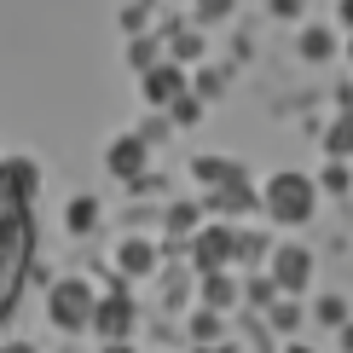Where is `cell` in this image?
I'll list each match as a JSON object with an SVG mask.
<instances>
[{
    "mask_svg": "<svg viewBox=\"0 0 353 353\" xmlns=\"http://www.w3.org/2000/svg\"><path fill=\"white\" fill-rule=\"evenodd\" d=\"M23 267H29V214H23V191L12 185L6 168H0V313L18 301Z\"/></svg>",
    "mask_w": 353,
    "mask_h": 353,
    "instance_id": "cell-1",
    "label": "cell"
},
{
    "mask_svg": "<svg viewBox=\"0 0 353 353\" xmlns=\"http://www.w3.org/2000/svg\"><path fill=\"white\" fill-rule=\"evenodd\" d=\"M313 180L307 174H272L267 191H261V203H267V214L272 220H284V226H301L307 214H313Z\"/></svg>",
    "mask_w": 353,
    "mask_h": 353,
    "instance_id": "cell-2",
    "label": "cell"
},
{
    "mask_svg": "<svg viewBox=\"0 0 353 353\" xmlns=\"http://www.w3.org/2000/svg\"><path fill=\"white\" fill-rule=\"evenodd\" d=\"M93 307H99V296L81 284V278H64V284H52V296H47V313H52L58 330H87L93 325Z\"/></svg>",
    "mask_w": 353,
    "mask_h": 353,
    "instance_id": "cell-3",
    "label": "cell"
},
{
    "mask_svg": "<svg viewBox=\"0 0 353 353\" xmlns=\"http://www.w3.org/2000/svg\"><path fill=\"white\" fill-rule=\"evenodd\" d=\"M87 330H99V336H110V342H122V336L134 330V301H128V290H110V296L93 307V325H87Z\"/></svg>",
    "mask_w": 353,
    "mask_h": 353,
    "instance_id": "cell-4",
    "label": "cell"
},
{
    "mask_svg": "<svg viewBox=\"0 0 353 353\" xmlns=\"http://www.w3.org/2000/svg\"><path fill=\"white\" fill-rule=\"evenodd\" d=\"M191 255H197V267H203V272H220L232 255H238V232H232V226H209V232H197V249H191Z\"/></svg>",
    "mask_w": 353,
    "mask_h": 353,
    "instance_id": "cell-5",
    "label": "cell"
},
{
    "mask_svg": "<svg viewBox=\"0 0 353 353\" xmlns=\"http://www.w3.org/2000/svg\"><path fill=\"white\" fill-rule=\"evenodd\" d=\"M307 278H313V255H307L301 243H284V249L272 255V284H278V290H301Z\"/></svg>",
    "mask_w": 353,
    "mask_h": 353,
    "instance_id": "cell-6",
    "label": "cell"
},
{
    "mask_svg": "<svg viewBox=\"0 0 353 353\" xmlns=\"http://www.w3.org/2000/svg\"><path fill=\"white\" fill-rule=\"evenodd\" d=\"M180 93H185V76L174 64H151L145 70V99H151V105H174Z\"/></svg>",
    "mask_w": 353,
    "mask_h": 353,
    "instance_id": "cell-7",
    "label": "cell"
},
{
    "mask_svg": "<svg viewBox=\"0 0 353 353\" xmlns=\"http://www.w3.org/2000/svg\"><path fill=\"white\" fill-rule=\"evenodd\" d=\"M105 168H110V174H122V180H134V174L145 168V139L122 134V139H116L110 151H105Z\"/></svg>",
    "mask_w": 353,
    "mask_h": 353,
    "instance_id": "cell-8",
    "label": "cell"
},
{
    "mask_svg": "<svg viewBox=\"0 0 353 353\" xmlns=\"http://www.w3.org/2000/svg\"><path fill=\"white\" fill-rule=\"evenodd\" d=\"M151 267H157V249L145 243V238H134V243L122 249V272H134V278H139V272H151Z\"/></svg>",
    "mask_w": 353,
    "mask_h": 353,
    "instance_id": "cell-9",
    "label": "cell"
},
{
    "mask_svg": "<svg viewBox=\"0 0 353 353\" xmlns=\"http://www.w3.org/2000/svg\"><path fill=\"white\" fill-rule=\"evenodd\" d=\"M313 313H319V325H330V330H342V325H347V301H342V296H325Z\"/></svg>",
    "mask_w": 353,
    "mask_h": 353,
    "instance_id": "cell-10",
    "label": "cell"
},
{
    "mask_svg": "<svg viewBox=\"0 0 353 353\" xmlns=\"http://www.w3.org/2000/svg\"><path fill=\"white\" fill-rule=\"evenodd\" d=\"M301 52H307V58H330V52H336V35H330V29H307V35H301Z\"/></svg>",
    "mask_w": 353,
    "mask_h": 353,
    "instance_id": "cell-11",
    "label": "cell"
},
{
    "mask_svg": "<svg viewBox=\"0 0 353 353\" xmlns=\"http://www.w3.org/2000/svg\"><path fill=\"white\" fill-rule=\"evenodd\" d=\"M93 220H99V203H93V197H76V203H70V226H76V232H93Z\"/></svg>",
    "mask_w": 353,
    "mask_h": 353,
    "instance_id": "cell-12",
    "label": "cell"
},
{
    "mask_svg": "<svg viewBox=\"0 0 353 353\" xmlns=\"http://www.w3.org/2000/svg\"><path fill=\"white\" fill-rule=\"evenodd\" d=\"M191 336H197V342H214V336H220V313H214V307H203V313L191 319Z\"/></svg>",
    "mask_w": 353,
    "mask_h": 353,
    "instance_id": "cell-13",
    "label": "cell"
},
{
    "mask_svg": "<svg viewBox=\"0 0 353 353\" xmlns=\"http://www.w3.org/2000/svg\"><path fill=\"white\" fill-rule=\"evenodd\" d=\"M6 174H12V185H18V191H35V180H41L35 163H23V157H18V163H6Z\"/></svg>",
    "mask_w": 353,
    "mask_h": 353,
    "instance_id": "cell-14",
    "label": "cell"
},
{
    "mask_svg": "<svg viewBox=\"0 0 353 353\" xmlns=\"http://www.w3.org/2000/svg\"><path fill=\"white\" fill-rule=\"evenodd\" d=\"M325 145H330V157H336V151H353V116H342V122L330 128V139H325Z\"/></svg>",
    "mask_w": 353,
    "mask_h": 353,
    "instance_id": "cell-15",
    "label": "cell"
},
{
    "mask_svg": "<svg viewBox=\"0 0 353 353\" xmlns=\"http://www.w3.org/2000/svg\"><path fill=\"white\" fill-rule=\"evenodd\" d=\"M203 290H209V307H226L232 296H238V290H232V284H226L220 272H209V284H203Z\"/></svg>",
    "mask_w": 353,
    "mask_h": 353,
    "instance_id": "cell-16",
    "label": "cell"
},
{
    "mask_svg": "<svg viewBox=\"0 0 353 353\" xmlns=\"http://www.w3.org/2000/svg\"><path fill=\"white\" fill-rule=\"evenodd\" d=\"M272 325H278V330H296V325H301V307H296V301L272 307Z\"/></svg>",
    "mask_w": 353,
    "mask_h": 353,
    "instance_id": "cell-17",
    "label": "cell"
},
{
    "mask_svg": "<svg viewBox=\"0 0 353 353\" xmlns=\"http://www.w3.org/2000/svg\"><path fill=\"white\" fill-rule=\"evenodd\" d=\"M174 116H180V122H197V116H203V105H197V99H185V93H180V99H174Z\"/></svg>",
    "mask_w": 353,
    "mask_h": 353,
    "instance_id": "cell-18",
    "label": "cell"
},
{
    "mask_svg": "<svg viewBox=\"0 0 353 353\" xmlns=\"http://www.w3.org/2000/svg\"><path fill=\"white\" fill-rule=\"evenodd\" d=\"M319 185H325V191H347V168H336V163H330V168H325V180H319Z\"/></svg>",
    "mask_w": 353,
    "mask_h": 353,
    "instance_id": "cell-19",
    "label": "cell"
},
{
    "mask_svg": "<svg viewBox=\"0 0 353 353\" xmlns=\"http://www.w3.org/2000/svg\"><path fill=\"white\" fill-rule=\"evenodd\" d=\"M174 52H180V58H197L203 41H197V35H180V41H174Z\"/></svg>",
    "mask_w": 353,
    "mask_h": 353,
    "instance_id": "cell-20",
    "label": "cell"
},
{
    "mask_svg": "<svg viewBox=\"0 0 353 353\" xmlns=\"http://www.w3.org/2000/svg\"><path fill=\"white\" fill-rule=\"evenodd\" d=\"M272 12H278V18H296V12H301V0H272Z\"/></svg>",
    "mask_w": 353,
    "mask_h": 353,
    "instance_id": "cell-21",
    "label": "cell"
},
{
    "mask_svg": "<svg viewBox=\"0 0 353 353\" xmlns=\"http://www.w3.org/2000/svg\"><path fill=\"white\" fill-rule=\"evenodd\" d=\"M0 353H35V347H29V342H6V347H0Z\"/></svg>",
    "mask_w": 353,
    "mask_h": 353,
    "instance_id": "cell-22",
    "label": "cell"
},
{
    "mask_svg": "<svg viewBox=\"0 0 353 353\" xmlns=\"http://www.w3.org/2000/svg\"><path fill=\"white\" fill-rule=\"evenodd\" d=\"M342 347H347V353H353V325H342Z\"/></svg>",
    "mask_w": 353,
    "mask_h": 353,
    "instance_id": "cell-23",
    "label": "cell"
},
{
    "mask_svg": "<svg viewBox=\"0 0 353 353\" xmlns=\"http://www.w3.org/2000/svg\"><path fill=\"white\" fill-rule=\"evenodd\" d=\"M203 12H226V0H203Z\"/></svg>",
    "mask_w": 353,
    "mask_h": 353,
    "instance_id": "cell-24",
    "label": "cell"
},
{
    "mask_svg": "<svg viewBox=\"0 0 353 353\" xmlns=\"http://www.w3.org/2000/svg\"><path fill=\"white\" fill-rule=\"evenodd\" d=\"M342 23H353V0H342Z\"/></svg>",
    "mask_w": 353,
    "mask_h": 353,
    "instance_id": "cell-25",
    "label": "cell"
},
{
    "mask_svg": "<svg viewBox=\"0 0 353 353\" xmlns=\"http://www.w3.org/2000/svg\"><path fill=\"white\" fill-rule=\"evenodd\" d=\"M105 353H134V347H128V342H110V347H105Z\"/></svg>",
    "mask_w": 353,
    "mask_h": 353,
    "instance_id": "cell-26",
    "label": "cell"
}]
</instances>
